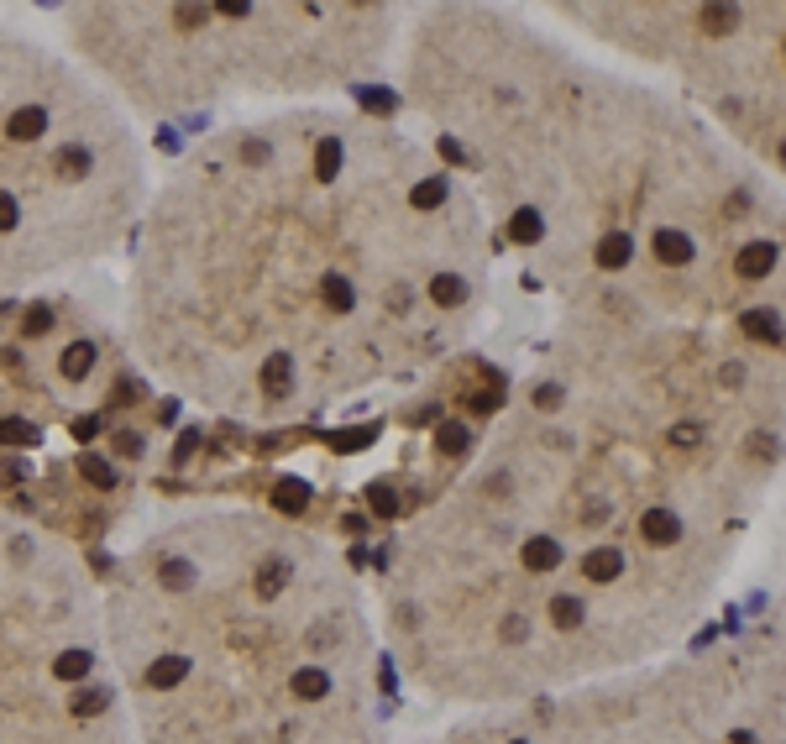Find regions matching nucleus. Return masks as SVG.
I'll return each mask as SVG.
<instances>
[{"instance_id": "423d86ee", "label": "nucleus", "mask_w": 786, "mask_h": 744, "mask_svg": "<svg viewBox=\"0 0 786 744\" xmlns=\"http://www.w3.org/2000/svg\"><path fill=\"white\" fill-rule=\"evenodd\" d=\"M0 744H137L79 551L0 498Z\"/></svg>"}, {"instance_id": "39448f33", "label": "nucleus", "mask_w": 786, "mask_h": 744, "mask_svg": "<svg viewBox=\"0 0 786 744\" xmlns=\"http://www.w3.org/2000/svg\"><path fill=\"white\" fill-rule=\"evenodd\" d=\"M64 26L89 79L152 116L346 89L393 43L383 5H79Z\"/></svg>"}, {"instance_id": "0eeeda50", "label": "nucleus", "mask_w": 786, "mask_h": 744, "mask_svg": "<svg viewBox=\"0 0 786 744\" xmlns=\"http://www.w3.org/2000/svg\"><path fill=\"white\" fill-rule=\"evenodd\" d=\"M336 744H383L362 729ZM425 744H781V656L760 635L572 692L477 708Z\"/></svg>"}, {"instance_id": "f03ea898", "label": "nucleus", "mask_w": 786, "mask_h": 744, "mask_svg": "<svg viewBox=\"0 0 786 744\" xmlns=\"http://www.w3.org/2000/svg\"><path fill=\"white\" fill-rule=\"evenodd\" d=\"M131 341L179 399L294 425L462 352L488 215L367 110H278L205 137L131 226Z\"/></svg>"}, {"instance_id": "7ed1b4c3", "label": "nucleus", "mask_w": 786, "mask_h": 744, "mask_svg": "<svg viewBox=\"0 0 786 744\" xmlns=\"http://www.w3.org/2000/svg\"><path fill=\"white\" fill-rule=\"evenodd\" d=\"M409 95L462 173L488 241L546 257L567 315L744 325L776 283V194L698 116L572 58L519 16L435 11Z\"/></svg>"}, {"instance_id": "6e6552de", "label": "nucleus", "mask_w": 786, "mask_h": 744, "mask_svg": "<svg viewBox=\"0 0 786 744\" xmlns=\"http://www.w3.org/2000/svg\"><path fill=\"white\" fill-rule=\"evenodd\" d=\"M597 37L671 68L755 163L781 152V5H567Z\"/></svg>"}, {"instance_id": "20e7f679", "label": "nucleus", "mask_w": 786, "mask_h": 744, "mask_svg": "<svg viewBox=\"0 0 786 744\" xmlns=\"http://www.w3.org/2000/svg\"><path fill=\"white\" fill-rule=\"evenodd\" d=\"M100 582L137 744H336L373 729L378 624L346 545L262 504L148 530Z\"/></svg>"}, {"instance_id": "f257e3e1", "label": "nucleus", "mask_w": 786, "mask_h": 744, "mask_svg": "<svg viewBox=\"0 0 786 744\" xmlns=\"http://www.w3.org/2000/svg\"><path fill=\"white\" fill-rule=\"evenodd\" d=\"M776 325V315H765ZM744 325L567 315L378 561L383 650L425 698L509 708L681 656L776 467V357ZM776 352V346H771Z\"/></svg>"}]
</instances>
